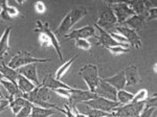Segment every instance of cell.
Instances as JSON below:
<instances>
[{
  "instance_id": "cell-11",
  "label": "cell",
  "mask_w": 157,
  "mask_h": 117,
  "mask_svg": "<svg viewBox=\"0 0 157 117\" xmlns=\"http://www.w3.org/2000/svg\"><path fill=\"white\" fill-rule=\"evenodd\" d=\"M88 38H97L95 35V27L93 25H86L84 27L75 29L69 32L65 36V39L68 40H78V39H85L87 40Z\"/></svg>"
},
{
  "instance_id": "cell-37",
  "label": "cell",
  "mask_w": 157,
  "mask_h": 117,
  "mask_svg": "<svg viewBox=\"0 0 157 117\" xmlns=\"http://www.w3.org/2000/svg\"><path fill=\"white\" fill-rule=\"evenodd\" d=\"M71 109H72L73 113H75V117H87L84 113H81V112H78V109L75 108H75H71Z\"/></svg>"
},
{
  "instance_id": "cell-31",
  "label": "cell",
  "mask_w": 157,
  "mask_h": 117,
  "mask_svg": "<svg viewBox=\"0 0 157 117\" xmlns=\"http://www.w3.org/2000/svg\"><path fill=\"white\" fill-rule=\"evenodd\" d=\"M33 104H29V105L25 106L24 108H22L17 115H15V117H29L30 116V113H32V109H33Z\"/></svg>"
},
{
  "instance_id": "cell-14",
  "label": "cell",
  "mask_w": 157,
  "mask_h": 117,
  "mask_svg": "<svg viewBox=\"0 0 157 117\" xmlns=\"http://www.w3.org/2000/svg\"><path fill=\"white\" fill-rule=\"evenodd\" d=\"M95 26H97V25H95ZM97 28L98 29V32H100V37L97 36L95 39L98 40V43H100L103 47L108 49V48H110V47H115V46H129V45L121 44V43H117L116 41H114V40L112 39V37L109 35V32L102 29L101 27L97 26Z\"/></svg>"
},
{
  "instance_id": "cell-6",
  "label": "cell",
  "mask_w": 157,
  "mask_h": 117,
  "mask_svg": "<svg viewBox=\"0 0 157 117\" xmlns=\"http://www.w3.org/2000/svg\"><path fill=\"white\" fill-rule=\"evenodd\" d=\"M34 32H38V34L46 35L47 38H48L50 40V42H52V46L55 48V50L57 51L58 55H59V58L60 60H63V53H62V50H61L60 42L58 41L57 36L55 35V32L50 28L48 22H42V21H40V20H38L36 22V28L34 29Z\"/></svg>"
},
{
  "instance_id": "cell-7",
  "label": "cell",
  "mask_w": 157,
  "mask_h": 117,
  "mask_svg": "<svg viewBox=\"0 0 157 117\" xmlns=\"http://www.w3.org/2000/svg\"><path fill=\"white\" fill-rule=\"evenodd\" d=\"M108 4L114 13L117 25H123L129 18L135 15V13L126 2H109Z\"/></svg>"
},
{
  "instance_id": "cell-32",
  "label": "cell",
  "mask_w": 157,
  "mask_h": 117,
  "mask_svg": "<svg viewBox=\"0 0 157 117\" xmlns=\"http://www.w3.org/2000/svg\"><path fill=\"white\" fill-rule=\"evenodd\" d=\"M75 90V88H70V89H56L54 90V92H56L58 94V95L60 96H63V97L65 98H69L70 95H71V92Z\"/></svg>"
},
{
  "instance_id": "cell-34",
  "label": "cell",
  "mask_w": 157,
  "mask_h": 117,
  "mask_svg": "<svg viewBox=\"0 0 157 117\" xmlns=\"http://www.w3.org/2000/svg\"><path fill=\"white\" fill-rule=\"evenodd\" d=\"M39 42H40V45L42 47H50L52 46V42L50 40L47 38L46 35L44 34H39Z\"/></svg>"
},
{
  "instance_id": "cell-22",
  "label": "cell",
  "mask_w": 157,
  "mask_h": 117,
  "mask_svg": "<svg viewBox=\"0 0 157 117\" xmlns=\"http://www.w3.org/2000/svg\"><path fill=\"white\" fill-rule=\"evenodd\" d=\"M57 113H59V111L55 110V109H44L41 107L33 106L29 117H50Z\"/></svg>"
},
{
  "instance_id": "cell-8",
  "label": "cell",
  "mask_w": 157,
  "mask_h": 117,
  "mask_svg": "<svg viewBox=\"0 0 157 117\" xmlns=\"http://www.w3.org/2000/svg\"><path fill=\"white\" fill-rule=\"evenodd\" d=\"M84 104L87 105V107H89V108L104 111V112H106V113H112L115 108L121 106V104L118 103V101H112V100H106V98H103V97H98V96L93 98V100L85 101Z\"/></svg>"
},
{
  "instance_id": "cell-28",
  "label": "cell",
  "mask_w": 157,
  "mask_h": 117,
  "mask_svg": "<svg viewBox=\"0 0 157 117\" xmlns=\"http://www.w3.org/2000/svg\"><path fill=\"white\" fill-rule=\"evenodd\" d=\"M87 117H103V116H106L110 113H106L104 111H101V110H97V109H92V108H89L88 107L86 109L85 112H83Z\"/></svg>"
},
{
  "instance_id": "cell-18",
  "label": "cell",
  "mask_w": 157,
  "mask_h": 117,
  "mask_svg": "<svg viewBox=\"0 0 157 117\" xmlns=\"http://www.w3.org/2000/svg\"><path fill=\"white\" fill-rule=\"evenodd\" d=\"M12 29V26H7L0 37V61L3 60V58L10 50V36H11Z\"/></svg>"
},
{
  "instance_id": "cell-26",
  "label": "cell",
  "mask_w": 157,
  "mask_h": 117,
  "mask_svg": "<svg viewBox=\"0 0 157 117\" xmlns=\"http://www.w3.org/2000/svg\"><path fill=\"white\" fill-rule=\"evenodd\" d=\"M126 3L131 7V9L135 13V15L145 14L146 7H145V2L144 1H128V2H126Z\"/></svg>"
},
{
  "instance_id": "cell-12",
  "label": "cell",
  "mask_w": 157,
  "mask_h": 117,
  "mask_svg": "<svg viewBox=\"0 0 157 117\" xmlns=\"http://www.w3.org/2000/svg\"><path fill=\"white\" fill-rule=\"evenodd\" d=\"M94 93L97 94L98 97H103V98H106V100H112V101H117L116 100V93H117V90H116L115 88H113L111 85H109L108 83H106L102 77H101L100 83H98Z\"/></svg>"
},
{
  "instance_id": "cell-25",
  "label": "cell",
  "mask_w": 157,
  "mask_h": 117,
  "mask_svg": "<svg viewBox=\"0 0 157 117\" xmlns=\"http://www.w3.org/2000/svg\"><path fill=\"white\" fill-rule=\"evenodd\" d=\"M133 93H130L128 91H126L125 89L123 90H118L116 93V100L121 104V105H127L130 104L133 100Z\"/></svg>"
},
{
  "instance_id": "cell-13",
  "label": "cell",
  "mask_w": 157,
  "mask_h": 117,
  "mask_svg": "<svg viewBox=\"0 0 157 117\" xmlns=\"http://www.w3.org/2000/svg\"><path fill=\"white\" fill-rule=\"evenodd\" d=\"M19 74L23 75L24 77H26L27 80H29L30 82H33L36 86H40L41 84L39 82L38 78V65L37 64H29L26 66L17 69Z\"/></svg>"
},
{
  "instance_id": "cell-27",
  "label": "cell",
  "mask_w": 157,
  "mask_h": 117,
  "mask_svg": "<svg viewBox=\"0 0 157 117\" xmlns=\"http://www.w3.org/2000/svg\"><path fill=\"white\" fill-rule=\"evenodd\" d=\"M148 98V90L147 89H140L137 93L133 95V100L131 103H141Z\"/></svg>"
},
{
  "instance_id": "cell-29",
  "label": "cell",
  "mask_w": 157,
  "mask_h": 117,
  "mask_svg": "<svg viewBox=\"0 0 157 117\" xmlns=\"http://www.w3.org/2000/svg\"><path fill=\"white\" fill-rule=\"evenodd\" d=\"M75 46L82 50H89L91 48V43L85 39H78L75 40Z\"/></svg>"
},
{
  "instance_id": "cell-42",
  "label": "cell",
  "mask_w": 157,
  "mask_h": 117,
  "mask_svg": "<svg viewBox=\"0 0 157 117\" xmlns=\"http://www.w3.org/2000/svg\"></svg>"
},
{
  "instance_id": "cell-16",
  "label": "cell",
  "mask_w": 157,
  "mask_h": 117,
  "mask_svg": "<svg viewBox=\"0 0 157 117\" xmlns=\"http://www.w3.org/2000/svg\"><path fill=\"white\" fill-rule=\"evenodd\" d=\"M106 83H108L109 85H111L113 88H115L116 90H123L126 87V80H125V73L124 70L118 71L117 73H115L114 75L109 76V77H102Z\"/></svg>"
},
{
  "instance_id": "cell-36",
  "label": "cell",
  "mask_w": 157,
  "mask_h": 117,
  "mask_svg": "<svg viewBox=\"0 0 157 117\" xmlns=\"http://www.w3.org/2000/svg\"><path fill=\"white\" fill-rule=\"evenodd\" d=\"M64 114L66 115V117H75V113H73V111H72V109L70 108L68 105L64 106Z\"/></svg>"
},
{
  "instance_id": "cell-19",
  "label": "cell",
  "mask_w": 157,
  "mask_h": 117,
  "mask_svg": "<svg viewBox=\"0 0 157 117\" xmlns=\"http://www.w3.org/2000/svg\"><path fill=\"white\" fill-rule=\"evenodd\" d=\"M146 23L147 22H146L145 14H143V15H133V16L129 18L123 25L124 26H127L133 30H135V32H137V30L141 29V27H143Z\"/></svg>"
},
{
  "instance_id": "cell-39",
  "label": "cell",
  "mask_w": 157,
  "mask_h": 117,
  "mask_svg": "<svg viewBox=\"0 0 157 117\" xmlns=\"http://www.w3.org/2000/svg\"><path fill=\"white\" fill-rule=\"evenodd\" d=\"M153 70H154V72H156V63L154 64V66H153Z\"/></svg>"
},
{
  "instance_id": "cell-40",
  "label": "cell",
  "mask_w": 157,
  "mask_h": 117,
  "mask_svg": "<svg viewBox=\"0 0 157 117\" xmlns=\"http://www.w3.org/2000/svg\"><path fill=\"white\" fill-rule=\"evenodd\" d=\"M0 84H1V80H0ZM0 97L3 98V95H2V93H1V90H0Z\"/></svg>"
},
{
  "instance_id": "cell-21",
  "label": "cell",
  "mask_w": 157,
  "mask_h": 117,
  "mask_svg": "<svg viewBox=\"0 0 157 117\" xmlns=\"http://www.w3.org/2000/svg\"><path fill=\"white\" fill-rule=\"evenodd\" d=\"M17 86H18L19 90L24 94L32 92V91L37 87L34 83L30 82L29 80H27L26 77H24V76L21 74H19L18 78H17Z\"/></svg>"
},
{
  "instance_id": "cell-20",
  "label": "cell",
  "mask_w": 157,
  "mask_h": 117,
  "mask_svg": "<svg viewBox=\"0 0 157 117\" xmlns=\"http://www.w3.org/2000/svg\"><path fill=\"white\" fill-rule=\"evenodd\" d=\"M0 72H1L3 80H7L17 85V78L19 76V73L16 69H13L6 64H4L3 62H1L0 63Z\"/></svg>"
},
{
  "instance_id": "cell-41",
  "label": "cell",
  "mask_w": 157,
  "mask_h": 117,
  "mask_svg": "<svg viewBox=\"0 0 157 117\" xmlns=\"http://www.w3.org/2000/svg\"><path fill=\"white\" fill-rule=\"evenodd\" d=\"M0 100H3V98H1V97H0Z\"/></svg>"
},
{
  "instance_id": "cell-5",
  "label": "cell",
  "mask_w": 157,
  "mask_h": 117,
  "mask_svg": "<svg viewBox=\"0 0 157 117\" xmlns=\"http://www.w3.org/2000/svg\"><path fill=\"white\" fill-rule=\"evenodd\" d=\"M145 108V101L141 103H130L127 105H121L113 110L114 117H137Z\"/></svg>"
},
{
  "instance_id": "cell-3",
  "label": "cell",
  "mask_w": 157,
  "mask_h": 117,
  "mask_svg": "<svg viewBox=\"0 0 157 117\" xmlns=\"http://www.w3.org/2000/svg\"><path fill=\"white\" fill-rule=\"evenodd\" d=\"M80 75L84 80L88 87V90L94 93L98 83H100L101 76L98 75V68L94 64H86L80 69Z\"/></svg>"
},
{
  "instance_id": "cell-2",
  "label": "cell",
  "mask_w": 157,
  "mask_h": 117,
  "mask_svg": "<svg viewBox=\"0 0 157 117\" xmlns=\"http://www.w3.org/2000/svg\"><path fill=\"white\" fill-rule=\"evenodd\" d=\"M50 60L48 58H38L32 55L29 52L24 51V50H20L16 55L10 60L7 66L13 68V69H19V68L23 67V66L29 65V64H38V63H48Z\"/></svg>"
},
{
  "instance_id": "cell-4",
  "label": "cell",
  "mask_w": 157,
  "mask_h": 117,
  "mask_svg": "<svg viewBox=\"0 0 157 117\" xmlns=\"http://www.w3.org/2000/svg\"><path fill=\"white\" fill-rule=\"evenodd\" d=\"M95 25L98 27H101L102 29L108 32V29L110 30L111 28H114L117 25V21H116V17L114 13L111 9V7L109 6L106 2H104L103 7L100 11V17L97 21Z\"/></svg>"
},
{
  "instance_id": "cell-30",
  "label": "cell",
  "mask_w": 157,
  "mask_h": 117,
  "mask_svg": "<svg viewBox=\"0 0 157 117\" xmlns=\"http://www.w3.org/2000/svg\"><path fill=\"white\" fill-rule=\"evenodd\" d=\"M108 49L110 50L111 53H113L115 55H123V53H127L130 51V47L129 46H115V47H110Z\"/></svg>"
},
{
  "instance_id": "cell-17",
  "label": "cell",
  "mask_w": 157,
  "mask_h": 117,
  "mask_svg": "<svg viewBox=\"0 0 157 117\" xmlns=\"http://www.w3.org/2000/svg\"><path fill=\"white\" fill-rule=\"evenodd\" d=\"M42 85H44L45 87L49 88L52 91L56 90V89H70V88H72V87H70L69 85H66V84L61 82V81L57 80L52 73H49V74H47L46 76H45L44 80H43V82H42Z\"/></svg>"
},
{
  "instance_id": "cell-15",
  "label": "cell",
  "mask_w": 157,
  "mask_h": 117,
  "mask_svg": "<svg viewBox=\"0 0 157 117\" xmlns=\"http://www.w3.org/2000/svg\"><path fill=\"white\" fill-rule=\"evenodd\" d=\"M124 73H125L126 86H128V87L141 82V78L138 73V68L135 65H130L129 67H127L124 70Z\"/></svg>"
},
{
  "instance_id": "cell-10",
  "label": "cell",
  "mask_w": 157,
  "mask_h": 117,
  "mask_svg": "<svg viewBox=\"0 0 157 117\" xmlns=\"http://www.w3.org/2000/svg\"><path fill=\"white\" fill-rule=\"evenodd\" d=\"M98 97V95L95 93L91 92L89 90H81V89H75L71 92V95L68 98V105L70 108H75V105L78 103H85L90 100Z\"/></svg>"
},
{
  "instance_id": "cell-35",
  "label": "cell",
  "mask_w": 157,
  "mask_h": 117,
  "mask_svg": "<svg viewBox=\"0 0 157 117\" xmlns=\"http://www.w3.org/2000/svg\"><path fill=\"white\" fill-rule=\"evenodd\" d=\"M35 9H36L37 13H39V14H43V13H45V9H46V7H45V4L43 3L41 1H37L36 3H35Z\"/></svg>"
},
{
  "instance_id": "cell-38",
  "label": "cell",
  "mask_w": 157,
  "mask_h": 117,
  "mask_svg": "<svg viewBox=\"0 0 157 117\" xmlns=\"http://www.w3.org/2000/svg\"><path fill=\"white\" fill-rule=\"evenodd\" d=\"M103 117H114V115H113L112 113H110V114H108V115H106V116H103Z\"/></svg>"
},
{
  "instance_id": "cell-1",
  "label": "cell",
  "mask_w": 157,
  "mask_h": 117,
  "mask_svg": "<svg viewBox=\"0 0 157 117\" xmlns=\"http://www.w3.org/2000/svg\"><path fill=\"white\" fill-rule=\"evenodd\" d=\"M87 15V9L85 6H75L66 14V16L63 18L62 22L60 23L59 27L56 29V36H66L70 29L80 21L82 18Z\"/></svg>"
},
{
  "instance_id": "cell-24",
  "label": "cell",
  "mask_w": 157,
  "mask_h": 117,
  "mask_svg": "<svg viewBox=\"0 0 157 117\" xmlns=\"http://www.w3.org/2000/svg\"><path fill=\"white\" fill-rule=\"evenodd\" d=\"M77 58H78V55H75V57H72L70 60H68L67 62H65L62 66H60V67L57 69V71H56V73L54 74L55 77L57 78V80H59V81L62 80V77L66 74V72L69 70V68L71 67V65L73 64V62H75V60Z\"/></svg>"
},
{
  "instance_id": "cell-23",
  "label": "cell",
  "mask_w": 157,
  "mask_h": 117,
  "mask_svg": "<svg viewBox=\"0 0 157 117\" xmlns=\"http://www.w3.org/2000/svg\"><path fill=\"white\" fill-rule=\"evenodd\" d=\"M29 104H32V103H29V101L27 100H25L24 97H17V98H15V100L10 101L9 108L12 110L13 114H14V116H15V115H17V113H18L22 108H24L25 106L29 105Z\"/></svg>"
},
{
  "instance_id": "cell-33",
  "label": "cell",
  "mask_w": 157,
  "mask_h": 117,
  "mask_svg": "<svg viewBox=\"0 0 157 117\" xmlns=\"http://www.w3.org/2000/svg\"><path fill=\"white\" fill-rule=\"evenodd\" d=\"M4 9V11L6 12V14L9 15L10 18H12L13 17H16V16H18L19 15V11L16 9V7H14V6H10L9 4H6V6H3L2 9Z\"/></svg>"
},
{
  "instance_id": "cell-9",
  "label": "cell",
  "mask_w": 157,
  "mask_h": 117,
  "mask_svg": "<svg viewBox=\"0 0 157 117\" xmlns=\"http://www.w3.org/2000/svg\"><path fill=\"white\" fill-rule=\"evenodd\" d=\"M114 32H117L121 36H123L126 40H127L128 44L132 45L135 48H140L143 43H141L140 37L138 36L137 32L135 30L129 28L127 26H124V25H116L114 27Z\"/></svg>"
}]
</instances>
